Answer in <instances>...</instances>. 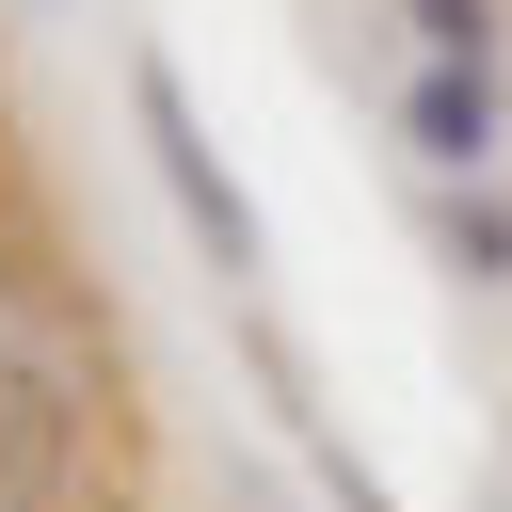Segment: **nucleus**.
Listing matches in <instances>:
<instances>
[{
    "instance_id": "1",
    "label": "nucleus",
    "mask_w": 512,
    "mask_h": 512,
    "mask_svg": "<svg viewBox=\"0 0 512 512\" xmlns=\"http://www.w3.org/2000/svg\"><path fill=\"white\" fill-rule=\"evenodd\" d=\"M128 112H144V160H160V192H176V224L224 256V272H256V208H240V176L208 160V128H192V96H176V64H128Z\"/></svg>"
},
{
    "instance_id": "2",
    "label": "nucleus",
    "mask_w": 512,
    "mask_h": 512,
    "mask_svg": "<svg viewBox=\"0 0 512 512\" xmlns=\"http://www.w3.org/2000/svg\"><path fill=\"white\" fill-rule=\"evenodd\" d=\"M64 496H80V400L64 368L0 352V512H64Z\"/></svg>"
},
{
    "instance_id": "3",
    "label": "nucleus",
    "mask_w": 512,
    "mask_h": 512,
    "mask_svg": "<svg viewBox=\"0 0 512 512\" xmlns=\"http://www.w3.org/2000/svg\"><path fill=\"white\" fill-rule=\"evenodd\" d=\"M400 144H416L432 176H480V160L512 144V96H496V64H416V80H400Z\"/></svg>"
},
{
    "instance_id": "4",
    "label": "nucleus",
    "mask_w": 512,
    "mask_h": 512,
    "mask_svg": "<svg viewBox=\"0 0 512 512\" xmlns=\"http://www.w3.org/2000/svg\"><path fill=\"white\" fill-rule=\"evenodd\" d=\"M432 64H496V0H400Z\"/></svg>"
},
{
    "instance_id": "5",
    "label": "nucleus",
    "mask_w": 512,
    "mask_h": 512,
    "mask_svg": "<svg viewBox=\"0 0 512 512\" xmlns=\"http://www.w3.org/2000/svg\"><path fill=\"white\" fill-rule=\"evenodd\" d=\"M448 256H464V272L496 288V272H512V208H464V224H448Z\"/></svg>"
}]
</instances>
